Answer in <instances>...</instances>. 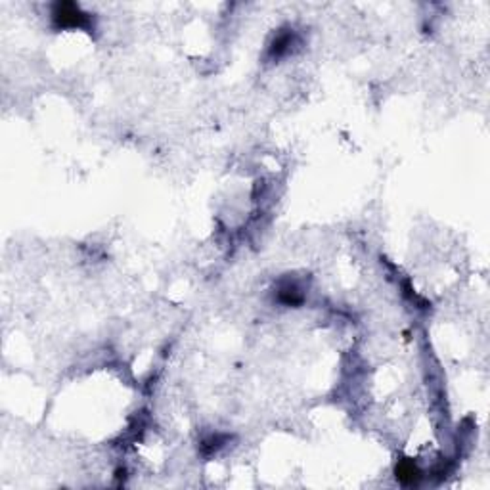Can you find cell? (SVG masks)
Masks as SVG:
<instances>
[{
	"instance_id": "obj_5",
	"label": "cell",
	"mask_w": 490,
	"mask_h": 490,
	"mask_svg": "<svg viewBox=\"0 0 490 490\" xmlns=\"http://www.w3.org/2000/svg\"><path fill=\"white\" fill-rule=\"evenodd\" d=\"M228 441H230V435H225V433H215V435L205 436L203 441H201V450H203V454L209 456V454H213V452H217V450L222 448Z\"/></svg>"
},
{
	"instance_id": "obj_1",
	"label": "cell",
	"mask_w": 490,
	"mask_h": 490,
	"mask_svg": "<svg viewBox=\"0 0 490 490\" xmlns=\"http://www.w3.org/2000/svg\"><path fill=\"white\" fill-rule=\"evenodd\" d=\"M50 21L56 31H90L94 29L92 14L77 2H54L50 8Z\"/></svg>"
},
{
	"instance_id": "obj_3",
	"label": "cell",
	"mask_w": 490,
	"mask_h": 490,
	"mask_svg": "<svg viewBox=\"0 0 490 490\" xmlns=\"http://www.w3.org/2000/svg\"><path fill=\"white\" fill-rule=\"evenodd\" d=\"M276 299L284 306L297 308V306L305 303V291H303V287L295 279H286V282L279 284L278 291H276Z\"/></svg>"
},
{
	"instance_id": "obj_2",
	"label": "cell",
	"mask_w": 490,
	"mask_h": 490,
	"mask_svg": "<svg viewBox=\"0 0 490 490\" xmlns=\"http://www.w3.org/2000/svg\"><path fill=\"white\" fill-rule=\"evenodd\" d=\"M297 42H299V37L293 29H279L266 48V56L270 60H282V58L291 54L293 48L297 46Z\"/></svg>"
},
{
	"instance_id": "obj_4",
	"label": "cell",
	"mask_w": 490,
	"mask_h": 490,
	"mask_svg": "<svg viewBox=\"0 0 490 490\" xmlns=\"http://www.w3.org/2000/svg\"><path fill=\"white\" fill-rule=\"evenodd\" d=\"M395 477L402 486H417V484L422 483L423 471L412 460H401L395 465Z\"/></svg>"
}]
</instances>
